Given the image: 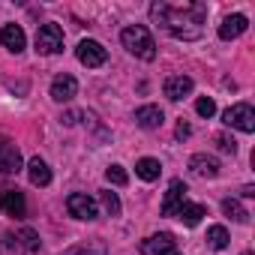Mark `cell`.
Instances as JSON below:
<instances>
[{
    "label": "cell",
    "instance_id": "cell-22",
    "mask_svg": "<svg viewBox=\"0 0 255 255\" xmlns=\"http://www.w3.org/2000/svg\"><path fill=\"white\" fill-rule=\"evenodd\" d=\"M228 231H225V225H210L207 228V246L210 249H225L228 246Z\"/></svg>",
    "mask_w": 255,
    "mask_h": 255
},
{
    "label": "cell",
    "instance_id": "cell-15",
    "mask_svg": "<svg viewBox=\"0 0 255 255\" xmlns=\"http://www.w3.org/2000/svg\"><path fill=\"white\" fill-rule=\"evenodd\" d=\"M183 201H186V183L183 180H171V186L165 192V201H162V216H174Z\"/></svg>",
    "mask_w": 255,
    "mask_h": 255
},
{
    "label": "cell",
    "instance_id": "cell-4",
    "mask_svg": "<svg viewBox=\"0 0 255 255\" xmlns=\"http://www.w3.org/2000/svg\"><path fill=\"white\" fill-rule=\"evenodd\" d=\"M141 255H183L180 249H177V240H174V234H168V231H159V234H150L147 240H141Z\"/></svg>",
    "mask_w": 255,
    "mask_h": 255
},
{
    "label": "cell",
    "instance_id": "cell-19",
    "mask_svg": "<svg viewBox=\"0 0 255 255\" xmlns=\"http://www.w3.org/2000/svg\"><path fill=\"white\" fill-rule=\"evenodd\" d=\"M135 174H138L141 180L153 183V180L162 174V165H159V159H153V156H144V159H138V162H135Z\"/></svg>",
    "mask_w": 255,
    "mask_h": 255
},
{
    "label": "cell",
    "instance_id": "cell-21",
    "mask_svg": "<svg viewBox=\"0 0 255 255\" xmlns=\"http://www.w3.org/2000/svg\"><path fill=\"white\" fill-rule=\"evenodd\" d=\"M222 213H225L228 219H234V222H249V213L243 210V204H240L237 198H225V201H222Z\"/></svg>",
    "mask_w": 255,
    "mask_h": 255
},
{
    "label": "cell",
    "instance_id": "cell-30",
    "mask_svg": "<svg viewBox=\"0 0 255 255\" xmlns=\"http://www.w3.org/2000/svg\"><path fill=\"white\" fill-rule=\"evenodd\" d=\"M78 117H81V111H66V114L60 117V123H66V126H75V123H78Z\"/></svg>",
    "mask_w": 255,
    "mask_h": 255
},
{
    "label": "cell",
    "instance_id": "cell-32",
    "mask_svg": "<svg viewBox=\"0 0 255 255\" xmlns=\"http://www.w3.org/2000/svg\"><path fill=\"white\" fill-rule=\"evenodd\" d=\"M240 255H252V252H240Z\"/></svg>",
    "mask_w": 255,
    "mask_h": 255
},
{
    "label": "cell",
    "instance_id": "cell-6",
    "mask_svg": "<svg viewBox=\"0 0 255 255\" xmlns=\"http://www.w3.org/2000/svg\"><path fill=\"white\" fill-rule=\"evenodd\" d=\"M21 168H24V162H21V150L15 147L12 138L0 135V174H18Z\"/></svg>",
    "mask_w": 255,
    "mask_h": 255
},
{
    "label": "cell",
    "instance_id": "cell-17",
    "mask_svg": "<svg viewBox=\"0 0 255 255\" xmlns=\"http://www.w3.org/2000/svg\"><path fill=\"white\" fill-rule=\"evenodd\" d=\"M174 216H177L183 225H189V228H192V225H198V222L207 216V207H204V204H198V201H183V204L177 207V213H174Z\"/></svg>",
    "mask_w": 255,
    "mask_h": 255
},
{
    "label": "cell",
    "instance_id": "cell-24",
    "mask_svg": "<svg viewBox=\"0 0 255 255\" xmlns=\"http://www.w3.org/2000/svg\"><path fill=\"white\" fill-rule=\"evenodd\" d=\"M99 201H102V210H105L108 216H120V198H117L111 189H102V192H99Z\"/></svg>",
    "mask_w": 255,
    "mask_h": 255
},
{
    "label": "cell",
    "instance_id": "cell-18",
    "mask_svg": "<svg viewBox=\"0 0 255 255\" xmlns=\"http://www.w3.org/2000/svg\"><path fill=\"white\" fill-rule=\"evenodd\" d=\"M27 177H30L33 186H48V183H51V168H48V162L39 159V156H33V159L27 162Z\"/></svg>",
    "mask_w": 255,
    "mask_h": 255
},
{
    "label": "cell",
    "instance_id": "cell-8",
    "mask_svg": "<svg viewBox=\"0 0 255 255\" xmlns=\"http://www.w3.org/2000/svg\"><path fill=\"white\" fill-rule=\"evenodd\" d=\"M66 210H69V216H75V219H81V222H90V219L99 216L96 201H93L87 192H72V195L66 198Z\"/></svg>",
    "mask_w": 255,
    "mask_h": 255
},
{
    "label": "cell",
    "instance_id": "cell-10",
    "mask_svg": "<svg viewBox=\"0 0 255 255\" xmlns=\"http://www.w3.org/2000/svg\"><path fill=\"white\" fill-rule=\"evenodd\" d=\"M0 42H3L6 51L21 54L24 45H27V36H24V30H21L18 24H3V27H0Z\"/></svg>",
    "mask_w": 255,
    "mask_h": 255
},
{
    "label": "cell",
    "instance_id": "cell-23",
    "mask_svg": "<svg viewBox=\"0 0 255 255\" xmlns=\"http://www.w3.org/2000/svg\"><path fill=\"white\" fill-rule=\"evenodd\" d=\"M27 249L21 246L18 234H3L0 237V255H24Z\"/></svg>",
    "mask_w": 255,
    "mask_h": 255
},
{
    "label": "cell",
    "instance_id": "cell-11",
    "mask_svg": "<svg viewBox=\"0 0 255 255\" xmlns=\"http://www.w3.org/2000/svg\"><path fill=\"white\" fill-rule=\"evenodd\" d=\"M246 27H249V18L246 15H240V12H234V15H225L222 18V24H219V39H237V36H243L246 33Z\"/></svg>",
    "mask_w": 255,
    "mask_h": 255
},
{
    "label": "cell",
    "instance_id": "cell-7",
    "mask_svg": "<svg viewBox=\"0 0 255 255\" xmlns=\"http://www.w3.org/2000/svg\"><path fill=\"white\" fill-rule=\"evenodd\" d=\"M75 57H78V63H84L87 69H96V66H102V63L108 60V51H105L102 42H96V39H81L78 48H75Z\"/></svg>",
    "mask_w": 255,
    "mask_h": 255
},
{
    "label": "cell",
    "instance_id": "cell-25",
    "mask_svg": "<svg viewBox=\"0 0 255 255\" xmlns=\"http://www.w3.org/2000/svg\"><path fill=\"white\" fill-rule=\"evenodd\" d=\"M105 180L114 183V186H126V183H129V174L123 171V165H108L105 168Z\"/></svg>",
    "mask_w": 255,
    "mask_h": 255
},
{
    "label": "cell",
    "instance_id": "cell-28",
    "mask_svg": "<svg viewBox=\"0 0 255 255\" xmlns=\"http://www.w3.org/2000/svg\"><path fill=\"white\" fill-rule=\"evenodd\" d=\"M216 147H219L222 153H231V156H234V150H237V141H234L231 135H225V132H219V135H216Z\"/></svg>",
    "mask_w": 255,
    "mask_h": 255
},
{
    "label": "cell",
    "instance_id": "cell-31",
    "mask_svg": "<svg viewBox=\"0 0 255 255\" xmlns=\"http://www.w3.org/2000/svg\"><path fill=\"white\" fill-rule=\"evenodd\" d=\"M240 195H243V198H255V186H252V183H246V186L240 189Z\"/></svg>",
    "mask_w": 255,
    "mask_h": 255
},
{
    "label": "cell",
    "instance_id": "cell-29",
    "mask_svg": "<svg viewBox=\"0 0 255 255\" xmlns=\"http://www.w3.org/2000/svg\"><path fill=\"white\" fill-rule=\"evenodd\" d=\"M189 132H192V129H189V123H183V120H180V123H177V129H174V138H180V141H183V138H189Z\"/></svg>",
    "mask_w": 255,
    "mask_h": 255
},
{
    "label": "cell",
    "instance_id": "cell-13",
    "mask_svg": "<svg viewBox=\"0 0 255 255\" xmlns=\"http://www.w3.org/2000/svg\"><path fill=\"white\" fill-rule=\"evenodd\" d=\"M189 171H192L195 177L213 180V177L219 174V159H216V156H207V153H195V156L189 159Z\"/></svg>",
    "mask_w": 255,
    "mask_h": 255
},
{
    "label": "cell",
    "instance_id": "cell-9",
    "mask_svg": "<svg viewBox=\"0 0 255 255\" xmlns=\"http://www.w3.org/2000/svg\"><path fill=\"white\" fill-rule=\"evenodd\" d=\"M0 210L12 219H24L27 216V198L21 189H3L0 192Z\"/></svg>",
    "mask_w": 255,
    "mask_h": 255
},
{
    "label": "cell",
    "instance_id": "cell-5",
    "mask_svg": "<svg viewBox=\"0 0 255 255\" xmlns=\"http://www.w3.org/2000/svg\"><path fill=\"white\" fill-rule=\"evenodd\" d=\"M36 51L39 54H57V51H63V30H60V24H42L39 30H36Z\"/></svg>",
    "mask_w": 255,
    "mask_h": 255
},
{
    "label": "cell",
    "instance_id": "cell-16",
    "mask_svg": "<svg viewBox=\"0 0 255 255\" xmlns=\"http://www.w3.org/2000/svg\"><path fill=\"white\" fill-rule=\"evenodd\" d=\"M135 123L141 126V129H159V126L165 123V114L159 105H141L135 111Z\"/></svg>",
    "mask_w": 255,
    "mask_h": 255
},
{
    "label": "cell",
    "instance_id": "cell-26",
    "mask_svg": "<svg viewBox=\"0 0 255 255\" xmlns=\"http://www.w3.org/2000/svg\"><path fill=\"white\" fill-rule=\"evenodd\" d=\"M18 240H21V246H24L27 252H39V234H36L33 228H21V231H18Z\"/></svg>",
    "mask_w": 255,
    "mask_h": 255
},
{
    "label": "cell",
    "instance_id": "cell-2",
    "mask_svg": "<svg viewBox=\"0 0 255 255\" xmlns=\"http://www.w3.org/2000/svg\"><path fill=\"white\" fill-rule=\"evenodd\" d=\"M120 42H123L126 51L135 54L138 60H153V57H156V42H153V36H150V30H147L144 24L126 27V30L120 33Z\"/></svg>",
    "mask_w": 255,
    "mask_h": 255
},
{
    "label": "cell",
    "instance_id": "cell-27",
    "mask_svg": "<svg viewBox=\"0 0 255 255\" xmlns=\"http://www.w3.org/2000/svg\"><path fill=\"white\" fill-rule=\"evenodd\" d=\"M195 111H198L201 117H207V120H210V117L216 114V102H213L210 96H201V99L195 102Z\"/></svg>",
    "mask_w": 255,
    "mask_h": 255
},
{
    "label": "cell",
    "instance_id": "cell-20",
    "mask_svg": "<svg viewBox=\"0 0 255 255\" xmlns=\"http://www.w3.org/2000/svg\"><path fill=\"white\" fill-rule=\"evenodd\" d=\"M105 252H108L105 240L93 237V240H87V243H81V246H69L63 255H105Z\"/></svg>",
    "mask_w": 255,
    "mask_h": 255
},
{
    "label": "cell",
    "instance_id": "cell-1",
    "mask_svg": "<svg viewBox=\"0 0 255 255\" xmlns=\"http://www.w3.org/2000/svg\"><path fill=\"white\" fill-rule=\"evenodd\" d=\"M150 18L156 24H162L174 39L180 42H195L204 33V21H207V6L204 3H186V6H171V3H153L150 6Z\"/></svg>",
    "mask_w": 255,
    "mask_h": 255
},
{
    "label": "cell",
    "instance_id": "cell-12",
    "mask_svg": "<svg viewBox=\"0 0 255 255\" xmlns=\"http://www.w3.org/2000/svg\"><path fill=\"white\" fill-rule=\"evenodd\" d=\"M75 93H78V81H75L69 72H63V75H57V78L51 81V99H54V102H69Z\"/></svg>",
    "mask_w": 255,
    "mask_h": 255
},
{
    "label": "cell",
    "instance_id": "cell-3",
    "mask_svg": "<svg viewBox=\"0 0 255 255\" xmlns=\"http://www.w3.org/2000/svg\"><path fill=\"white\" fill-rule=\"evenodd\" d=\"M222 123L240 132H255V111L249 102H234L231 108L222 111Z\"/></svg>",
    "mask_w": 255,
    "mask_h": 255
},
{
    "label": "cell",
    "instance_id": "cell-14",
    "mask_svg": "<svg viewBox=\"0 0 255 255\" xmlns=\"http://www.w3.org/2000/svg\"><path fill=\"white\" fill-rule=\"evenodd\" d=\"M192 87H195V81L189 75H171V78H165V96L171 102H180L183 96H189Z\"/></svg>",
    "mask_w": 255,
    "mask_h": 255
}]
</instances>
